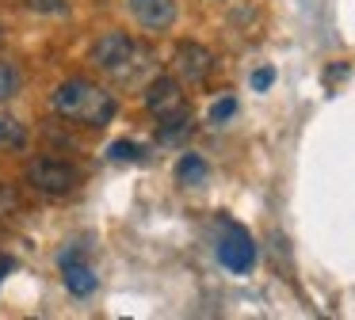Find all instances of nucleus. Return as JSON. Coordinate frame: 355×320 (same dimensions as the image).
Instances as JSON below:
<instances>
[{
  "label": "nucleus",
  "mask_w": 355,
  "mask_h": 320,
  "mask_svg": "<svg viewBox=\"0 0 355 320\" xmlns=\"http://www.w3.org/2000/svg\"><path fill=\"white\" fill-rule=\"evenodd\" d=\"M27 183H31V190H39V195H69V190H77L80 183V172L77 164H69V160L62 157H39L27 164Z\"/></svg>",
  "instance_id": "7ed1b4c3"
},
{
  "label": "nucleus",
  "mask_w": 355,
  "mask_h": 320,
  "mask_svg": "<svg viewBox=\"0 0 355 320\" xmlns=\"http://www.w3.org/2000/svg\"><path fill=\"white\" fill-rule=\"evenodd\" d=\"M8 271H16V259L0 251V282H4V274H8Z\"/></svg>",
  "instance_id": "f3484780"
},
{
  "label": "nucleus",
  "mask_w": 355,
  "mask_h": 320,
  "mask_svg": "<svg viewBox=\"0 0 355 320\" xmlns=\"http://www.w3.org/2000/svg\"><path fill=\"white\" fill-rule=\"evenodd\" d=\"M210 179V164L199 157V152H184L176 164V183L180 187H202Z\"/></svg>",
  "instance_id": "1a4fd4ad"
},
{
  "label": "nucleus",
  "mask_w": 355,
  "mask_h": 320,
  "mask_svg": "<svg viewBox=\"0 0 355 320\" xmlns=\"http://www.w3.org/2000/svg\"><path fill=\"white\" fill-rule=\"evenodd\" d=\"M92 65L100 69V73H107L111 80L130 84L153 65V50L141 46L138 38L123 35V30H107V35H100L92 42Z\"/></svg>",
  "instance_id": "f03ea898"
},
{
  "label": "nucleus",
  "mask_w": 355,
  "mask_h": 320,
  "mask_svg": "<svg viewBox=\"0 0 355 320\" xmlns=\"http://www.w3.org/2000/svg\"><path fill=\"white\" fill-rule=\"evenodd\" d=\"M107 157L115 160V164H126V160H141V157H146V149H141V145H134V141H115L107 149Z\"/></svg>",
  "instance_id": "ddd939ff"
},
{
  "label": "nucleus",
  "mask_w": 355,
  "mask_h": 320,
  "mask_svg": "<svg viewBox=\"0 0 355 320\" xmlns=\"http://www.w3.org/2000/svg\"><path fill=\"white\" fill-rule=\"evenodd\" d=\"M191 114H176V118H161V130H157V137H161V145H180L191 137Z\"/></svg>",
  "instance_id": "9d476101"
},
{
  "label": "nucleus",
  "mask_w": 355,
  "mask_h": 320,
  "mask_svg": "<svg viewBox=\"0 0 355 320\" xmlns=\"http://www.w3.org/2000/svg\"><path fill=\"white\" fill-rule=\"evenodd\" d=\"M146 107L157 122L161 118H176V114H187V96L180 88L176 76H157L146 91Z\"/></svg>",
  "instance_id": "39448f33"
},
{
  "label": "nucleus",
  "mask_w": 355,
  "mask_h": 320,
  "mask_svg": "<svg viewBox=\"0 0 355 320\" xmlns=\"http://www.w3.org/2000/svg\"><path fill=\"white\" fill-rule=\"evenodd\" d=\"M233 114H237V99H233V96H222L218 103H210V122H214V126L230 122Z\"/></svg>",
  "instance_id": "4468645a"
},
{
  "label": "nucleus",
  "mask_w": 355,
  "mask_h": 320,
  "mask_svg": "<svg viewBox=\"0 0 355 320\" xmlns=\"http://www.w3.org/2000/svg\"><path fill=\"white\" fill-rule=\"evenodd\" d=\"M130 12L138 19V27L168 30L176 23V0H130Z\"/></svg>",
  "instance_id": "0eeeda50"
},
{
  "label": "nucleus",
  "mask_w": 355,
  "mask_h": 320,
  "mask_svg": "<svg viewBox=\"0 0 355 320\" xmlns=\"http://www.w3.org/2000/svg\"><path fill=\"white\" fill-rule=\"evenodd\" d=\"M172 69H176L180 80L187 84H202L210 73H214V53L199 42H180L176 53H172Z\"/></svg>",
  "instance_id": "423d86ee"
},
{
  "label": "nucleus",
  "mask_w": 355,
  "mask_h": 320,
  "mask_svg": "<svg viewBox=\"0 0 355 320\" xmlns=\"http://www.w3.org/2000/svg\"><path fill=\"white\" fill-rule=\"evenodd\" d=\"M271 84H275V69H256L252 73V88L256 91H268Z\"/></svg>",
  "instance_id": "dca6fc26"
},
{
  "label": "nucleus",
  "mask_w": 355,
  "mask_h": 320,
  "mask_svg": "<svg viewBox=\"0 0 355 320\" xmlns=\"http://www.w3.org/2000/svg\"><path fill=\"white\" fill-rule=\"evenodd\" d=\"M218 259L225 271L248 274L256 267V244L248 236V229H241L237 221H222V236H218Z\"/></svg>",
  "instance_id": "20e7f679"
},
{
  "label": "nucleus",
  "mask_w": 355,
  "mask_h": 320,
  "mask_svg": "<svg viewBox=\"0 0 355 320\" xmlns=\"http://www.w3.org/2000/svg\"><path fill=\"white\" fill-rule=\"evenodd\" d=\"M62 278H65V290L73 297H88L96 290V271L88 267V259H69L62 263Z\"/></svg>",
  "instance_id": "6e6552de"
},
{
  "label": "nucleus",
  "mask_w": 355,
  "mask_h": 320,
  "mask_svg": "<svg viewBox=\"0 0 355 320\" xmlns=\"http://www.w3.org/2000/svg\"><path fill=\"white\" fill-rule=\"evenodd\" d=\"M50 103H54V111L62 114V118L77 122V126L103 130L111 118H115V96H111L107 88H100V84H92V80L58 84L54 96H50Z\"/></svg>",
  "instance_id": "f257e3e1"
},
{
  "label": "nucleus",
  "mask_w": 355,
  "mask_h": 320,
  "mask_svg": "<svg viewBox=\"0 0 355 320\" xmlns=\"http://www.w3.org/2000/svg\"><path fill=\"white\" fill-rule=\"evenodd\" d=\"M0 35H4V27H0Z\"/></svg>",
  "instance_id": "a211bd4d"
},
{
  "label": "nucleus",
  "mask_w": 355,
  "mask_h": 320,
  "mask_svg": "<svg viewBox=\"0 0 355 320\" xmlns=\"http://www.w3.org/2000/svg\"><path fill=\"white\" fill-rule=\"evenodd\" d=\"M19 88H24V76H19V69L12 65V61H0V103L16 99Z\"/></svg>",
  "instance_id": "f8f14e48"
},
{
  "label": "nucleus",
  "mask_w": 355,
  "mask_h": 320,
  "mask_svg": "<svg viewBox=\"0 0 355 320\" xmlns=\"http://www.w3.org/2000/svg\"><path fill=\"white\" fill-rule=\"evenodd\" d=\"M31 12H39V15H58V12H65V0H24Z\"/></svg>",
  "instance_id": "2eb2a0df"
},
{
  "label": "nucleus",
  "mask_w": 355,
  "mask_h": 320,
  "mask_svg": "<svg viewBox=\"0 0 355 320\" xmlns=\"http://www.w3.org/2000/svg\"><path fill=\"white\" fill-rule=\"evenodd\" d=\"M24 145H27L24 122H16L12 114L0 111V149H24Z\"/></svg>",
  "instance_id": "9b49d317"
}]
</instances>
